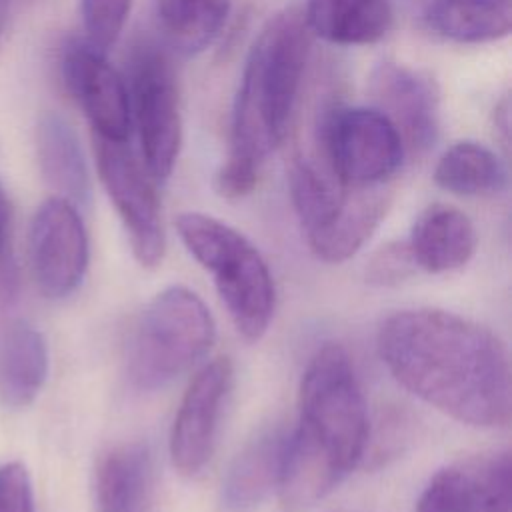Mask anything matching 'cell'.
Masks as SVG:
<instances>
[{"mask_svg":"<svg viewBox=\"0 0 512 512\" xmlns=\"http://www.w3.org/2000/svg\"><path fill=\"white\" fill-rule=\"evenodd\" d=\"M368 92L398 130L406 152H428L440 134V92L422 70L400 62H380L370 78Z\"/></svg>","mask_w":512,"mask_h":512,"instance_id":"12","label":"cell"},{"mask_svg":"<svg viewBox=\"0 0 512 512\" xmlns=\"http://www.w3.org/2000/svg\"><path fill=\"white\" fill-rule=\"evenodd\" d=\"M366 400L348 352L324 344L308 360L298 390V426L288 432L278 498L284 512L324 500L368 448Z\"/></svg>","mask_w":512,"mask_h":512,"instance_id":"2","label":"cell"},{"mask_svg":"<svg viewBox=\"0 0 512 512\" xmlns=\"http://www.w3.org/2000/svg\"><path fill=\"white\" fill-rule=\"evenodd\" d=\"M390 206L388 184L356 188L342 214L308 240L310 250L324 262L338 264L352 258L384 220Z\"/></svg>","mask_w":512,"mask_h":512,"instance_id":"20","label":"cell"},{"mask_svg":"<svg viewBox=\"0 0 512 512\" xmlns=\"http://www.w3.org/2000/svg\"><path fill=\"white\" fill-rule=\"evenodd\" d=\"M232 0H154L162 42L184 56L206 50L222 32Z\"/></svg>","mask_w":512,"mask_h":512,"instance_id":"22","label":"cell"},{"mask_svg":"<svg viewBox=\"0 0 512 512\" xmlns=\"http://www.w3.org/2000/svg\"><path fill=\"white\" fill-rule=\"evenodd\" d=\"M130 120L138 134L140 160L154 182L166 180L182 148V114L172 60L158 42L140 38L126 58Z\"/></svg>","mask_w":512,"mask_h":512,"instance_id":"6","label":"cell"},{"mask_svg":"<svg viewBox=\"0 0 512 512\" xmlns=\"http://www.w3.org/2000/svg\"><path fill=\"white\" fill-rule=\"evenodd\" d=\"M424 20L450 42H494L510 34L512 0H428Z\"/></svg>","mask_w":512,"mask_h":512,"instance_id":"21","label":"cell"},{"mask_svg":"<svg viewBox=\"0 0 512 512\" xmlns=\"http://www.w3.org/2000/svg\"><path fill=\"white\" fill-rule=\"evenodd\" d=\"M232 380V362L228 358H216L204 364L188 384L168 442L172 466L180 474L196 476L208 464Z\"/></svg>","mask_w":512,"mask_h":512,"instance_id":"10","label":"cell"},{"mask_svg":"<svg viewBox=\"0 0 512 512\" xmlns=\"http://www.w3.org/2000/svg\"><path fill=\"white\" fill-rule=\"evenodd\" d=\"M154 488L152 454L142 442L110 448L96 468L98 512H150Z\"/></svg>","mask_w":512,"mask_h":512,"instance_id":"16","label":"cell"},{"mask_svg":"<svg viewBox=\"0 0 512 512\" xmlns=\"http://www.w3.org/2000/svg\"><path fill=\"white\" fill-rule=\"evenodd\" d=\"M434 182L456 196H492L506 188L508 172L492 148L474 140H460L438 158Z\"/></svg>","mask_w":512,"mask_h":512,"instance_id":"23","label":"cell"},{"mask_svg":"<svg viewBox=\"0 0 512 512\" xmlns=\"http://www.w3.org/2000/svg\"><path fill=\"white\" fill-rule=\"evenodd\" d=\"M416 512H512L510 454L488 452L444 466L424 486Z\"/></svg>","mask_w":512,"mask_h":512,"instance_id":"13","label":"cell"},{"mask_svg":"<svg viewBox=\"0 0 512 512\" xmlns=\"http://www.w3.org/2000/svg\"><path fill=\"white\" fill-rule=\"evenodd\" d=\"M316 154L350 188L382 186L400 170L406 148L374 106H338L318 126Z\"/></svg>","mask_w":512,"mask_h":512,"instance_id":"7","label":"cell"},{"mask_svg":"<svg viewBox=\"0 0 512 512\" xmlns=\"http://www.w3.org/2000/svg\"><path fill=\"white\" fill-rule=\"evenodd\" d=\"M28 252L40 292L48 298L70 296L88 268V236L78 206L60 196L42 202L30 224Z\"/></svg>","mask_w":512,"mask_h":512,"instance_id":"9","label":"cell"},{"mask_svg":"<svg viewBox=\"0 0 512 512\" xmlns=\"http://www.w3.org/2000/svg\"><path fill=\"white\" fill-rule=\"evenodd\" d=\"M288 432L282 426L260 430L230 462L222 480L226 512H254L278 488Z\"/></svg>","mask_w":512,"mask_h":512,"instance_id":"14","label":"cell"},{"mask_svg":"<svg viewBox=\"0 0 512 512\" xmlns=\"http://www.w3.org/2000/svg\"><path fill=\"white\" fill-rule=\"evenodd\" d=\"M60 66L64 84L88 118L94 136L128 142L132 132L128 90L106 54L84 38H72L62 50Z\"/></svg>","mask_w":512,"mask_h":512,"instance_id":"11","label":"cell"},{"mask_svg":"<svg viewBox=\"0 0 512 512\" xmlns=\"http://www.w3.org/2000/svg\"><path fill=\"white\" fill-rule=\"evenodd\" d=\"M418 270L442 274L462 268L476 252L472 220L450 204H432L416 218L406 240Z\"/></svg>","mask_w":512,"mask_h":512,"instance_id":"15","label":"cell"},{"mask_svg":"<svg viewBox=\"0 0 512 512\" xmlns=\"http://www.w3.org/2000/svg\"><path fill=\"white\" fill-rule=\"evenodd\" d=\"M300 12L310 36L338 46L380 42L394 24L390 0H306Z\"/></svg>","mask_w":512,"mask_h":512,"instance_id":"17","label":"cell"},{"mask_svg":"<svg viewBox=\"0 0 512 512\" xmlns=\"http://www.w3.org/2000/svg\"><path fill=\"white\" fill-rule=\"evenodd\" d=\"M378 354L402 388L456 422H510L508 352L486 326L438 308L400 310L380 324Z\"/></svg>","mask_w":512,"mask_h":512,"instance_id":"1","label":"cell"},{"mask_svg":"<svg viewBox=\"0 0 512 512\" xmlns=\"http://www.w3.org/2000/svg\"><path fill=\"white\" fill-rule=\"evenodd\" d=\"M132 0H80L84 40L100 52H108L120 38Z\"/></svg>","mask_w":512,"mask_h":512,"instance_id":"24","label":"cell"},{"mask_svg":"<svg viewBox=\"0 0 512 512\" xmlns=\"http://www.w3.org/2000/svg\"><path fill=\"white\" fill-rule=\"evenodd\" d=\"M40 172L56 196L84 206L90 200V172L76 130L58 112H46L36 124Z\"/></svg>","mask_w":512,"mask_h":512,"instance_id":"18","label":"cell"},{"mask_svg":"<svg viewBox=\"0 0 512 512\" xmlns=\"http://www.w3.org/2000/svg\"><path fill=\"white\" fill-rule=\"evenodd\" d=\"M258 174L260 166L234 156H226L214 174V188L222 198L238 200L256 188Z\"/></svg>","mask_w":512,"mask_h":512,"instance_id":"27","label":"cell"},{"mask_svg":"<svg viewBox=\"0 0 512 512\" xmlns=\"http://www.w3.org/2000/svg\"><path fill=\"white\" fill-rule=\"evenodd\" d=\"M216 338V324L186 286H168L142 310L128 340L126 374L140 392L168 386L206 356Z\"/></svg>","mask_w":512,"mask_h":512,"instance_id":"5","label":"cell"},{"mask_svg":"<svg viewBox=\"0 0 512 512\" xmlns=\"http://www.w3.org/2000/svg\"><path fill=\"white\" fill-rule=\"evenodd\" d=\"M418 266L408 242L392 240L372 252L366 264V282L372 286H398L416 274Z\"/></svg>","mask_w":512,"mask_h":512,"instance_id":"25","label":"cell"},{"mask_svg":"<svg viewBox=\"0 0 512 512\" xmlns=\"http://www.w3.org/2000/svg\"><path fill=\"white\" fill-rule=\"evenodd\" d=\"M48 374V346L40 330L24 320L0 332V400L26 408L40 394Z\"/></svg>","mask_w":512,"mask_h":512,"instance_id":"19","label":"cell"},{"mask_svg":"<svg viewBox=\"0 0 512 512\" xmlns=\"http://www.w3.org/2000/svg\"><path fill=\"white\" fill-rule=\"evenodd\" d=\"M94 158L100 182L128 232L134 258L146 268L158 266L166 236L152 176L128 142L94 136Z\"/></svg>","mask_w":512,"mask_h":512,"instance_id":"8","label":"cell"},{"mask_svg":"<svg viewBox=\"0 0 512 512\" xmlns=\"http://www.w3.org/2000/svg\"><path fill=\"white\" fill-rule=\"evenodd\" d=\"M0 512H36L32 482L22 462L0 466Z\"/></svg>","mask_w":512,"mask_h":512,"instance_id":"26","label":"cell"},{"mask_svg":"<svg viewBox=\"0 0 512 512\" xmlns=\"http://www.w3.org/2000/svg\"><path fill=\"white\" fill-rule=\"evenodd\" d=\"M10 226H12V206L8 194L0 184V290L4 294L12 292L14 274L12 264L8 260V242H10Z\"/></svg>","mask_w":512,"mask_h":512,"instance_id":"28","label":"cell"},{"mask_svg":"<svg viewBox=\"0 0 512 512\" xmlns=\"http://www.w3.org/2000/svg\"><path fill=\"white\" fill-rule=\"evenodd\" d=\"M186 250L208 270L236 330L258 340L274 314V282L258 248L230 224L202 212L176 216Z\"/></svg>","mask_w":512,"mask_h":512,"instance_id":"4","label":"cell"},{"mask_svg":"<svg viewBox=\"0 0 512 512\" xmlns=\"http://www.w3.org/2000/svg\"><path fill=\"white\" fill-rule=\"evenodd\" d=\"M310 54L302 12L286 8L254 40L232 106L228 156L262 166L284 142Z\"/></svg>","mask_w":512,"mask_h":512,"instance_id":"3","label":"cell"}]
</instances>
